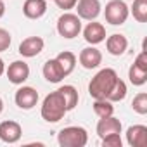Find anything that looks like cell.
I'll list each match as a JSON object with an SVG mask.
<instances>
[{
    "instance_id": "obj_1",
    "label": "cell",
    "mask_w": 147,
    "mask_h": 147,
    "mask_svg": "<svg viewBox=\"0 0 147 147\" xmlns=\"http://www.w3.org/2000/svg\"><path fill=\"white\" fill-rule=\"evenodd\" d=\"M118 78H119L118 73L113 67L100 69L97 75L90 80V83H88V94H90V97H94V99H106Z\"/></svg>"
},
{
    "instance_id": "obj_2",
    "label": "cell",
    "mask_w": 147,
    "mask_h": 147,
    "mask_svg": "<svg viewBox=\"0 0 147 147\" xmlns=\"http://www.w3.org/2000/svg\"><path fill=\"white\" fill-rule=\"evenodd\" d=\"M67 113V107H66V102L61 95L59 90L55 92H50L43 102H42V109H40V114L42 118L47 121V123H57L61 121Z\"/></svg>"
},
{
    "instance_id": "obj_3",
    "label": "cell",
    "mask_w": 147,
    "mask_h": 147,
    "mask_svg": "<svg viewBox=\"0 0 147 147\" xmlns=\"http://www.w3.org/2000/svg\"><path fill=\"white\" fill-rule=\"evenodd\" d=\"M57 142L61 147H85L88 133L83 126H66L57 133Z\"/></svg>"
},
{
    "instance_id": "obj_4",
    "label": "cell",
    "mask_w": 147,
    "mask_h": 147,
    "mask_svg": "<svg viewBox=\"0 0 147 147\" xmlns=\"http://www.w3.org/2000/svg\"><path fill=\"white\" fill-rule=\"evenodd\" d=\"M128 16H130V7L123 0H111V2L106 4V9H104L106 23L113 26H121L126 23Z\"/></svg>"
},
{
    "instance_id": "obj_5",
    "label": "cell",
    "mask_w": 147,
    "mask_h": 147,
    "mask_svg": "<svg viewBox=\"0 0 147 147\" xmlns=\"http://www.w3.org/2000/svg\"><path fill=\"white\" fill-rule=\"evenodd\" d=\"M57 33L67 40L76 38L82 33V19L73 12H64L57 19Z\"/></svg>"
},
{
    "instance_id": "obj_6",
    "label": "cell",
    "mask_w": 147,
    "mask_h": 147,
    "mask_svg": "<svg viewBox=\"0 0 147 147\" xmlns=\"http://www.w3.org/2000/svg\"><path fill=\"white\" fill-rule=\"evenodd\" d=\"M75 7H76V16L85 21H95L102 12V5L99 0H78Z\"/></svg>"
},
{
    "instance_id": "obj_7",
    "label": "cell",
    "mask_w": 147,
    "mask_h": 147,
    "mask_svg": "<svg viewBox=\"0 0 147 147\" xmlns=\"http://www.w3.org/2000/svg\"><path fill=\"white\" fill-rule=\"evenodd\" d=\"M5 75L9 78L11 83L14 85H23L28 78H30V66L24 61H14L9 64V67L5 69Z\"/></svg>"
},
{
    "instance_id": "obj_8",
    "label": "cell",
    "mask_w": 147,
    "mask_h": 147,
    "mask_svg": "<svg viewBox=\"0 0 147 147\" xmlns=\"http://www.w3.org/2000/svg\"><path fill=\"white\" fill-rule=\"evenodd\" d=\"M14 100H16V106L19 109L30 111L38 104V92L33 87H24L23 85L21 88H18V92L14 95Z\"/></svg>"
},
{
    "instance_id": "obj_9",
    "label": "cell",
    "mask_w": 147,
    "mask_h": 147,
    "mask_svg": "<svg viewBox=\"0 0 147 147\" xmlns=\"http://www.w3.org/2000/svg\"><path fill=\"white\" fill-rule=\"evenodd\" d=\"M23 137V128L18 121L7 119L0 123V140L5 144H16Z\"/></svg>"
},
{
    "instance_id": "obj_10",
    "label": "cell",
    "mask_w": 147,
    "mask_h": 147,
    "mask_svg": "<svg viewBox=\"0 0 147 147\" xmlns=\"http://www.w3.org/2000/svg\"><path fill=\"white\" fill-rule=\"evenodd\" d=\"M78 61L85 69H95L102 64V54L95 45H90V47H85L80 52Z\"/></svg>"
},
{
    "instance_id": "obj_11",
    "label": "cell",
    "mask_w": 147,
    "mask_h": 147,
    "mask_svg": "<svg viewBox=\"0 0 147 147\" xmlns=\"http://www.w3.org/2000/svg\"><path fill=\"white\" fill-rule=\"evenodd\" d=\"M83 38L87 43L90 45H99L106 40V28L104 24L97 23V21H90L85 28H83Z\"/></svg>"
},
{
    "instance_id": "obj_12",
    "label": "cell",
    "mask_w": 147,
    "mask_h": 147,
    "mask_svg": "<svg viewBox=\"0 0 147 147\" xmlns=\"http://www.w3.org/2000/svg\"><path fill=\"white\" fill-rule=\"evenodd\" d=\"M45 47V42L42 36H28L19 43V54L23 57H36Z\"/></svg>"
},
{
    "instance_id": "obj_13",
    "label": "cell",
    "mask_w": 147,
    "mask_h": 147,
    "mask_svg": "<svg viewBox=\"0 0 147 147\" xmlns=\"http://www.w3.org/2000/svg\"><path fill=\"white\" fill-rule=\"evenodd\" d=\"M126 144L130 147H145L147 145V126L133 125L126 130Z\"/></svg>"
},
{
    "instance_id": "obj_14",
    "label": "cell",
    "mask_w": 147,
    "mask_h": 147,
    "mask_svg": "<svg viewBox=\"0 0 147 147\" xmlns=\"http://www.w3.org/2000/svg\"><path fill=\"white\" fill-rule=\"evenodd\" d=\"M97 135L100 138L107 137V135H113V133H121L123 130V125L118 118L114 116H107V118H100L99 123H97Z\"/></svg>"
},
{
    "instance_id": "obj_15",
    "label": "cell",
    "mask_w": 147,
    "mask_h": 147,
    "mask_svg": "<svg viewBox=\"0 0 147 147\" xmlns=\"http://www.w3.org/2000/svg\"><path fill=\"white\" fill-rule=\"evenodd\" d=\"M47 12V0H24L23 14L28 19H40Z\"/></svg>"
},
{
    "instance_id": "obj_16",
    "label": "cell",
    "mask_w": 147,
    "mask_h": 147,
    "mask_svg": "<svg viewBox=\"0 0 147 147\" xmlns=\"http://www.w3.org/2000/svg\"><path fill=\"white\" fill-rule=\"evenodd\" d=\"M106 49H107V52H109L111 55L119 57V55H123V54L126 52V49H128V40H126L125 35L114 33V35H111V36L106 38Z\"/></svg>"
},
{
    "instance_id": "obj_17",
    "label": "cell",
    "mask_w": 147,
    "mask_h": 147,
    "mask_svg": "<svg viewBox=\"0 0 147 147\" xmlns=\"http://www.w3.org/2000/svg\"><path fill=\"white\" fill-rule=\"evenodd\" d=\"M42 73H43V78H45L47 82H50V83H61V82L66 78V75L62 73V67L59 66V62H57L55 59H49V61L43 64Z\"/></svg>"
},
{
    "instance_id": "obj_18",
    "label": "cell",
    "mask_w": 147,
    "mask_h": 147,
    "mask_svg": "<svg viewBox=\"0 0 147 147\" xmlns=\"http://www.w3.org/2000/svg\"><path fill=\"white\" fill-rule=\"evenodd\" d=\"M55 61H57L59 66L62 67V73H64L66 76H69L71 73L75 71V67H76V55L73 54V52H69V50H64V52L57 54Z\"/></svg>"
},
{
    "instance_id": "obj_19",
    "label": "cell",
    "mask_w": 147,
    "mask_h": 147,
    "mask_svg": "<svg viewBox=\"0 0 147 147\" xmlns=\"http://www.w3.org/2000/svg\"><path fill=\"white\" fill-rule=\"evenodd\" d=\"M57 90L61 92V95H62V99H64V102H66L67 111H73V109L78 106L80 95H78V90L73 87V85H62V87H59Z\"/></svg>"
},
{
    "instance_id": "obj_20",
    "label": "cell",
    "mask_w": 147,
    "mask_h": 147,
    "mask_svg": "<svg viewBox=\"0 0 147 147\" xmlns=\"http://www.w3.org/2000/svg\"><path fill=\"white\" fill-rule=\"evenodd\" d=\"M94 113L99 118H107L114 114V106L107 99H94Z\"/></svg>"
},
{
    "instance_id": "obj_21",
    "label": "cell",
    "mask_w": 147,
    "mask_h": 147,
    "mask_svg": "<svg viewBox=\"0 0 147 147\" xmlns=\"http://www.w3.org/2000/svg\"><path fill=\"white\" fill-rule=\"evenodd\" d=\"M128 78H130V83H131V85L142 87V85H145V82H147V69H142V67H138L137 64H131L130 69H128Z\"/></svg>"
},
{
    "instance_id": "obj_22",
    "label": "cell",
    "mask_w": 147,
    "mask_h": 147,
    "mask_svg": "<svg viewBox=\"0 0 147 147\" xmlns=\"http://www.w3.org/2000/svg\"><path fill=\"white\" fill-rule=\"evenodd\" d=\"M130 12L137 23H147V0H133Z\"/></svg>"
},
{
    "instance_id": "obj_23",
    "label": "cell",
    "mask_w": 147,
    "mask_h": 147,
    "mask_svg": "<svg viewBox=\"0 0 147 147\" xmlns=\"http://www.w3.org/2000/svg\"><path fill=\"white\" fill-rule=\"evenodd\" d=\"M126 83L121 80V78H118L116 80V83L113 85V88H111V92L107 94V100H111V102H121L125 97H126Z\"/></svg>"
},
{
    "instance_id": "obj_24",
    "label": "cell",
    "mask_w": 147,
    "mask_h": 147,
    "mask_svg": "<svg viewBox=\"0 0 147 147\" xmlns=\"http://www.w3.org/2000/svg\"><path fill=\"white\" fill-rule=\"evenodd\" d=\"M131 109L137 113V114H147V94L145 92H138L133 100H131Z\"/></svg>"
},
{
    "instance_id": "obj_25",
    "label": "cell",
    "mask_w": 147,
    "mask_h": 147,
    "mask_svg": "<svg viewBox=\"0 0 147 147\" xmlns=\"http://www.w3.org/2000/svg\"><path fill=\"white\" fill-rule=\"evenodd\" d=\"M102 145L104 147H121L123 140H121L119 133H113V135H107L102 138Z\"/></svg>"
},
{
    "instance_id": "obj_26",
    "label": "cell",
    "mask_w": 147,
    "mask_h": 147,
    "mask_svg": "<svg viewBox=\"0 0 147 147\" xmlns=\"http://www.w3.org/2000/svg\"><path fill=\"white\" fill-rule=\"evenodd\" d=\"M11 42H12L11 33L5 28H0V52H5L11 47Z\"/></svg>"
},
{
    "instance_id": "obj_27",
    "label": "cell",
    "mask_w": 147,
    "mask_h": 147,
    "mask_svg": "<svg viewBox=\"0 0 147 147\" xmlns=\"http://www.w3.org/2000/svg\"><path fill=\"white\" fill-rule=\"evenodd\" d=\"M55 2V5L59 7V9H62V11H71V9H75V5H76V2L78 0H54Z\"/></svg>"
},
{
    "instance_id": "obj_28",
    "label": "cell",
    "mask_w": 147,
    "mask_h": 147,
    "mask_svg": "<svg viewBox=\"0 0 147 147\" xmlns=\"http://www.w3.org/2000/svg\"><path fill=\"white\" fill-rule=\"evenodd\" d=\"M4 14H5V4H4V0H0V19L4 18Z\"/></svg>"
},
{
    "instance_id": "obj_29",
    "label": "cell",
    "mask_w": 147,
    "mask_h": 147,
    "mask_svg": "<svg viewBox=\"0 0 147 147\" xmlns=\"http://www.w3.org/2000/svg\"><path fill=\"white\" fill-rule=\"evenodd\" d=\"M4 73H5V62H4V59H2V57H0V76H2Z\"/></svg>"
},
{
    "instance_id": "obj_30",
    "label": "cell",
    "mask_w": 147,
    "mask_h": 147,
    "mask_svg": "<svg viewBox=\"0 0 147 147\" xmlns=\"http://www.w3.org/2000/svg\"><path fill=\"white\" fill-rule=\"evenodd\" d=\"M2 111H4V100H2V97H0V114H2Z\"/></svg>"
}]
</instances>
